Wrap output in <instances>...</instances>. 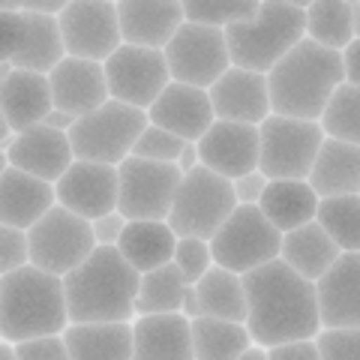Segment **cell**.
<instances>
[{
	"label": "cell",
	"instance_id": "obj_15",
	"mask_svg": "<svg viewBox=\"0 0 360 360\" xmlns=\"http://www.w3.org/2000/svg\"><path fill=\"white\" fill-rule=\"evenodd\" d=\"M66 54L105 63L123 45L120 15L115 0H72L58 15Z\"/></svg>",
	"mask_w": 360,
	"mask_h": 360
},
{
	"label": "cell",
	"instance_id": "obj_5",
	"mask_svg": "<svg viewBox=\"0 0 360 360\" xmlns=\"http://www.w3.org/2000/svg\"><path fill=\"white\" fill-rule=\"evenodd\" d=\"M231 63L252 72H270L274 66L307 39V9L288 0H264L258 15L225 27Z\"/></svg>",
	"mask_w": 360,
	"mask_h": 360
},
{
	"label": "cell",
	"instance_id": "obj_40",
	"mask_svg": "<svg viewBox=\"0 0 360 360\" xmlns=\"http://www.w3.org/2000/svg\"><path fill=\"white\" fill-rule=\"evenodd\" d=\"M174 264L180 267V274L186 276V283L195 285L198 279L213 267L210 240H201V238H180V240H177V252H174Z\"/></svg>",
	"mask_w": 360,
	"mask_h": 360
},
{
	"label": "cell",
	"instance_id": "obj_3",
	"mask_svg": "<svg viewBox=\"0 0 360 360\" xmlns=\"http://www.w3.org/2000/svg\"><path fill=\"white\" fill-rule=\"evenodd\" d=\"M267 84L274 115L321 120L330 96L345 84V58L307 37L267 72Z\"/></svg>",
	"mask_w": 360,
	"mask_h": 360
},
{
	"label": "cell",
	"instance_id": "obj_20",
	"mask_svg": "<svg viewBox=\"0 0 360 360\" xmlns=\"http://www.w3.org/2000/svg\"><path fill=\"white\" fill-rule=\"evenodd\" d=\"M54 108H63L75 117H84L90 111L103 108L111 99L105 63L99 60H82V58H66L49 72Z\"/></svg>",
	"mask_w": 360,
	"mask_h": 360
},
{
	"label": "cell",
	"instance_id": "obj_18",
	"mask_svg": "<svg viewBox=\"0 0 360 360\" xmlns=\"http://www.w3.org/2000/svg\"><path fill=\"white\" fill-rule=\"evenodd\" d=\"M201 165L229 180H238L262 165V127L238 120H217L198 139Z\"/></svg>",
	"mask_w": 360,
	"mask_h": 360
},
{
	"label": "cell",
	"instance_id": "obj_36",
	"mask_svg": "<svg viewBox=\"0 0 360 360\" xmlns=\"http://www.w3.org/2000/svg\"><path fill=\"white\" fill-rule=\"evenodd\" d=\"M315 219L342 246V252H360V195L321 198Z\"/></svg>",
	"mask_w": 360,
	"mask_h": 360
},
{
	"label": "cell",
	"instance_id": "obj_53",
	"mask_svg": "<svg viewBox=\"0 0 360 360\" xmlns=\"http://www.w3.org/2000/svg\"><path fill=\"white\" fill-rule=\"evenodd\" d=\"M352 4V21H354V39L360 37V0H348Z\"/></svg>",
	"mask_w": 360,
	"mask_h": 360
},
{
	"label": "cell",
	"instance_id": "obj_49",
	"mask_svg": "<svg viewBox=\"0 0 360 360\" xmlns=\"http://www.w3.org/2000/svg\"><path fill=\"white\" fill-rule=\"evenodd\" d=\"M75 123H78V117H75V115H70V111H63V108H51V115L45 117V127L60 129V132H72Z\"/></svg>",
	"mask_w": 360,
	"mask_h": 360
},
{
	"label": "cell",
	"instance_id": "obj_2",
	"mask_svg": "<svg viewBox=\"0 0 360 360\" xmlns=\"http://www.w3.org/2000/svg\"><path fill=\"white\" fill-rule=\"evenodd\" d=\"M72 324H120L135 321L141 274L117 246H96L72 274L63 276Z\"/></svg>",
	"mask_w": 360,
	"mask_h": 360
},
{
	"label": "cell",
	"instance_id": "obj_28",
	"mask_svg": "<svg viewBox=\"0 0 360 360\" xmlns=\"http://www.w3.org/2000/svg\"><path fill=\"white\" fill-rule=\"evenodd\" d=\"M177 240L180 238L168 219H129L117 250L139 274H148V270L174 262Z\"/></svg>",
	"mask_w": 360,
	"mask_h": 360
},
{
	"label": "cell",
	"instance_id": "obj_34",
	"mask_svg": "<svg viewBox=\"0 0 360 360\" xmlns=\"http://www.w3.org/2000/svg\"><path fill=\"white\" fill-rule=\"evenodd\" d=\"M186 276L180 267L162 264L156 270L141 274V288L139 300H135V312L139 315H162V312H184V297H186Z\"/></svg>",
	"mask_w": 360,
	"mask_h": 360
},
{
	"label": "cell",
	"instance_id": "obj_27",
	"mask_svg": "<svg viewBox=\"0 0 360 360\" xmlns=\"http://www.w3.org/2000/svg\"><path fill=\"white\" fill-rule=\"evenodd\" d=\"M340 255H342V246L330 238L328 229L319 219L283 234V252H279V258L288 267H295L300 276L312 279V283H319L340 262Z\"/></svg>",
	"mask_w": 360,
	"mask_h": 360
},
{
	"label": "cell",
	"instance_id": "obj_29",
	"mask_svg": "<svg viewBox=\"0 0 360 360\" xmlns=\"http://www.w3.org/2000/svg\"><path fill=\"white\" fill-rule=\"evenodd\" d=\"M309 184L321 198L360 195V144L328 139L312 165Z\"/></svg>",
	"mask_w": 360,
	"mask_h": 360
},
{
	"label": "cell",
	"instance_id": "obj_16",
	"mask_svg": "<svg viewBox=\"0 0 360 360\" xmlns=\"http://www.w3.org/2000/svg\"><path fill=\"white\" fill-rule=\"evenodd\" d=\"M54 189H58V205L94 222L120 205V168L108 162L75 160L54 184Z\"/></svg>",
	"mask_w": 360,
	"mask_h": 360
},
{
	"label": "cell",
	"instance_id": "obj_10",
	"mask_svg": "<svg viewBox=\"0 0 360 360\" xmlns=\"http://www.w3.org/2000/svg\"><path fill=\"white\" fill-rule=\"evenodd\" d=\"M27 240H30V264L58 276L72 274L96 250L94 222L66 210L63 205L45 213L27 231Z\"/></svg>",
	"mask_w": 360,
	"mask_h": 360
},
{
	"label": "cell",
	"instance_id": "obj_17",
	"mask_svg": "<svg viewBox=\"0 0 360 360\" xmlns=\"http://www.w3.org/2000/svg\"><path fill=\"white\" fill-rule=\"evenodd\" d=\"M0 150H4V165L21 168V172L49 180V184H58L66 174V168L75 162L70 132L51 129L45 123L9 135L0 141Z\"/></svg>",
	"mask_w": 360,
	"mask_h": 360
},
{
	"label": "cell",
	"instance_id": "obj_14",
	"mask_svg": "<svg viewBox=\"0 0 360 360\" xmlns=\"http://www.w3.org/2000/svg\"><path fill=\"white\" fill-rule=\"evenodd\" d=\"M105 78L111 99L148 111L160 99L162 90L172 84V70H168L162 49H144V45L123 42L105 60Z\"/></svg>",
	"mask_w": 360,
	"mask_h": 360
},
{
	"label": "cell",
	"instance_id": "obj_21",
	"mask_svg": "<svg viewBox=\"0 0 360 360\" xmlns=\"http://www.w3.org/2000/svg\"><path fill=\"white\" fill-rule=\"evenodd\" d=\"M148 117L156 127L180 135L184 141H198L217 123V111L210 103V90L172 82L148 108Z\"/></svg>",
	"mask_w": 360,
	"mask_h": 360
},
{
	"label": "cell",
	"instance_id": "obj_23",
	"mask_svg": "<svg viewBox=\"0 0 360 360\" xmlns=\"http://www.w3.org/2000/svg\"><path fill=\"white\" fill-rule=\"evenodd\" d=\"M132 360H195L193 319L184 312L139 315L132 321Z\"/></svg>",
	"mask_w": 360,
	"mask_h": 360
},
{
	"label": "cell",
	"instance_id": "obj_9",
	"mask_svg": "<svg viewBox=\"0 0 360 360\" xmlns=\"http://www.w3.org/2000/svg\"><path fill=\"white\" fill-rule=\"evenodd\" d=\"M328 141L319 120L270 115L262 123V172L270 180H309Z\"/></svg>",
	"mask_w": 360,
	"mask_h": 360
},
{
	"label": "cell",
	"instance_id": "obj_48",
	"mask_svg": "<svg viewBox=\"0 0 360 360\" xmlns=\"http://www.w3.org/2000/svg\"><path fill=\"white\" fill-rule=\"evenodd\" d=\"M342 58H345V82L360 87V37L342 51Z\"/></svg>",
	"mask_w": 360,
	"mask_h": 360
},
{
	"label": "cell",
	"instance_id": "obj_51",
	"mask_svg": "<svg viewBox=\"0 0 360 360\" xmlns=\"http://www.w3.org/2000/svg\"><path fill=\"white\" fill-rule=\"evenodd\" d=\"M184 315L186 319H201V300H198V291H195V285H189L186 288V297H184Z\"/></svg>",
	"mask_w": 360,
	"mask_h": 360
},
{
	"label": "cell",
	"instance_id": "obj_47",
	"mask_svg": "<svg viewBox=\"0 0 360 360\" xmlns=\"http://www.w3.org/2000/svg\"><path fill=\"white\" fill-rule=\"evenodd\" d=\"M72 0H0V13H45L60 15Z\"/></svg>",
	"mask_w": 360,
	"mask_h": 360
},
{
	"label": "cell",
	"instance_id": "obj_1",
	"mask_svg": "<svg viewBox=\"0 0 360 360\" xmlns=\"http://www.w3.org/2000/svg\"><path fill=\"white\" fill-rule=\"evenodd\" d=\"M243 285L250 300L246 328L255 345L274 348L295 340H315L321 333L315 283L300 276L283 258L243 274Z\"/></svg>",
	"mask_w": 360,
	"mask_h": 360
},
{
	"label": "cell",
	"instance_id": "obj_41",
	"mask_svg": "<svg viewBox=\"0 0 360 360\" xmlns=\"http://www.w3.org/2000/svg\"><path fill=\"white\" fill-rule=\"evenodd\" d=\"M321 360H360V328H321Z\"/></svg>",
	"mask_w": 360,
	"mask_h": 360
},
{
	"label": "cell",
	"instance_id": "obj_30",
	"mask_svg": "<svg viewBox=\"0 0 360 360\" xmlns=\"http://www.w3.org/2000/svg\"><path fill=\"white\" fill-rule=\"evenodd\" d=\"M319 205L321 195L312 189L309 180H270L258 207L279 231L288 234L319 217Z\"/></svg>",
	"mask_w": 360,
	"mask_h": 360
},
{
	"label": "cell",
	"instance_id": "obj_24",
	"mask_svg": "<svg viewBox=\"0 0 360 360\" xmlns=\"http://www.w3.org/2000/svg\"><path fill=\"white\" fill-rule=\"evenodd\" d=\"M51 207H58V189L21 168L4 165L0 172V225L30 231Z\"/></svg>",
	"mask_w": 360,
	"mask_h": 360
},
{
	"label": "cell",
	"instance_id": "obj_39",
	"mask_svg": "<svg viewBox=\"0 0 360 360\" xmlns=\"http://www.w3.org/2000/svg\"><path fill=\"white\" fill-rule=\"evenodd\" d=\"M186 141L180 139V135L168 132L162 127H156L150 123L148 129L141 132V139L135 141V150L132 156H141V160H156V162H177L180 153H184Z\"/></svg>",
	"mask_w": 360,
	"mask_h": 360
},
{
	"label": "cell",
	"instance_id": "obj_22",
	"mask_svg": "<svg viewBox=\"0 0 360 360\" xmlns=\"http://www.w3.org/2000/svg\"><path fill=\"white\" fill-rule=\"evenodd\" d=\"M210 103H213V111H217V120H238V123L262 127L274 115L267 75L243 70V66H231L210 87Z\"/></svg>",
	"mask_w": 360,
	"mask_h": 360
},
{
	"label": "cell",
	"instance_id": "obj_31",
	"mask_svg": "<svg viewBox=\"0 0 360 360\" xmlns=\"http://www.w3.org/2000/svg\"><path fill=\"white\" fill-rule=\"evenodd\" d=\"M70 360H132V321L70 324L63 330Z\"/></svg>",
	"mask_w": 360,
	"mask_h": 360
},
{
	"label": "cell",
	"instance_id": "obj_46",
	"mask_svg": "<svg viewBox=\"0 0 360 360\" xmlns=\"http://www.w3.org/2000/svg\"><path fill=\"white\" fill-rule=\"evenodd\" d=\"M270 360H321V348L315 340H295L267 348Z\"/></svg>",
	"mask_w": 360,
	"mask_h": 360
},
{
	"label": "cell",
	"instance_id": "obj_37",
	"mask_svg": "<svg viewBox=\"0 0 360 360\" xmlns=\"http://www.w3.org/2000/svg\"><path fill=\"white\" fill-rule=\"evenodd\" d=\"M319 123L324 127L328 139L360 144V87L348 82L340 84V90L330 96Z\"/></svg>",
	"mask_w": 360,
	"mask_h": 360
},
{
	"label": "cell",
	"instance_id": "obj_50",
	"mask_svg": "<svg viewBox=\"0 0 360 360\" xmlns=\"http://www.w3.org/2000/svg\"><path fill=\"white\" fill-rule=\"evenodd\" d=\"M201 165V153H198V141H186V148H184V153H180V160H177V168L184 174H189L193 168H198Z\"/></svg>",
	"mask_w": 360,
	"mask_h": 360
},
{
	"label": "cell",
	"instance_id": "obj_4",
	"mask_svg": "<svg viewBox=\"0 0 360 360\" xmlns=\"http://www.w3.org/2000/svg\"><path fill=\"white\" fill-rule=\"evenodd\" d=\"M70 324L63 276L37 264L0 276V340L25 342L63 333Z\"/></svg>",
	"mask_w": 360,
	"mask_h": 360
},
{
	"label": "cell",
	"instance_id": "obj_25",
	"mask_svg": "<svg viewBox=\"0 0 360 360\" xmlns=\"http://www.w3.org/2000/svg\"><path fill=\"white\" fill-rule=\"evenodd\" d=\"M117 15L123 42L144 49H165L186 21L180 0H117Z\"/></svg>",
	"mask_w": 360,
	"mask_h": 360
},
{
	"label": "cell",
	"instance_id": "obj_56",
	"mask_svg": "<svg viewBox=\"0 0 360 360\" xmlns=\"http://www.w3.org/2000/svg\"><path fill=\"white\" fill-rule=\"evenodd\" d=\"M262 4H264V0H262Z\"/></svg>",
	"mask_w": 360,
	"mask_h": 360
},
{
	"label": "cell",
	"instance_id": "obj_35",
	"mask_svg": "<svg viewBox=\"0 0 360 360\" xmlns=\"http://www.w3.org/2000/svg\"><path fill=\"white\" fill-rule=\"evenodd\" d=\"M307 37L324 49L345 51L354 42V21L348 0H315L307 6Z\"/></svg>",
	"mask_w": 360,
	"mask_h": 360
},
{
	"label": "cell",
	"instance_id": "obj_12",
	"mask_svg": "<svg viewBox=\"0 0 360 360\" xmlns=\"http://www.w3.org/2000/svg\"><path fill=\"white\" fill-rule=\"evenodd\" d=\"M120 205L127 219H168L184 172L177 162H156L127 156L120 165Z\"/></svg>",
	"mask_w": 360,
	"mask_h": 360
},
{
	"label": "cell",
	"instance_id": "obj_11",
	"mask_svg": "<svg viewBox=\"0 0 360 360\" xmlns=\"http://www.w3.org/2000/svg\"><path fill=\"white\" fill-rule=\"evenodd\" d=\"M162 51L168 70H172V82L195 84L205 90H210L234 66L225 30L195 25V21H184V27L174 33V39Z\"/></svg>",
	"mask_w": 360,
	"mask_h": 360
},
{
	"label": "cell",
	"instance_id": "obj_8",
	"mask_svg": "<svg viewBox=\"0 0 360 360\" xmlns=\"http://www.w3.org/2000/svg\"><path fill=\"white\" fill-rule=\"evenodd\" d=\"M213 264L234 274H250L283 252V231L264 217L258 205H238L222 229L210 238Z\"/></svg>",
	"mask_w": 360,
	"mask_h": 360
},
{
	"label": "cell",
	"instance_id": "obj_54",
	"mask_svg": "<svg viewBox=\"0 0 360 360\" xmlns=\"http://www.w3.org/2000/svg\"><path fill=\"white\" fill-rule=\"evenodd\" d=\"M0 360H18L13 342H6V340H4V345H0Z\"/></svg>",
	"mask_w": 360,
	"mask_h": 360
},
{
	"label": "cell",
	"instance_id": "obj_57",
	"mask_svg": "<svg viewBox=\"0 0 360 360\" xmlns=\"http://www.w3.org/2000/svg\"><path fill=\"white\" fill-rule=\"evenodd\" d=\"M115 4H117V0H115Z\"/></svg>",
	"mask_w": 360,
	"mask_h": 360
},
{
	"label": "cell",
	"instance_id": "obj_45",
	"mask_svg": "<svg viewBox=\"0 0 360 360\" xmlns=\"http://www.w3.org/2000/svg\"><path fill=\"white\" fill-rule=\"evenodd\" d=\"M127 217L120 210H111L105 217L94 219V238H96V246H117L120 238H123V229H127Z\"/></svg>",
	"mask_w": 360,
	"mask_h": 360
},
{
	"label": "cell",
	"instance_id": "obj_7",
	"mask_svg": "<svg viewBox=\"0 0 360 360\" xmlns=\"http://www.w3.org/2000/svg\"><path fill=\"white\" fill-rule=\"evenodd\" d=\"M234 210H238L234 180L198 165L180 180L168 225L177 231V238L210 240Z\"/></svg>",
	"mask_w": 360,
	"mask_h": 360
},
{
	"label": "cell",
	"instance_id": "obj_42",
	"mask_svg": "<svg viewBox=\"0 0 360 360\" xmlns=\"http://www.w3.org/2000/svg\"><path fill=\"white\" fill-rule=\"evenodd\" d=\"M30 264V240L27 231L13 229V225H0V276L13 274Z\"/></svg>",
	"mask_w": 360,
	"mask_h": 360
},
{
	"label": "cell",
	"instance_id": "obj_44",
	"mask_svg": "<svg viewBox=\"0 0 360 360\" xmlns=\"http://www.w3.org/2000/svg\"><path fill=\"white\" fill-rule=\"evenodd\" d=\"M267 184H270V177L262 172V168L238 177V180H234V195H238V205H262Z\"/></svg>",
	"mask_w": 360,
	"mask_h": 360
},
{
	"label": "cell",
	"instance_id": "obj_38",
	"mask_svg": "<svg viewBox=\"0 0 360 360\" xmlns=\"http://www.w3.org/2000/svg\"><path fill=\"white\" fill-rule=\"evenodd\" d=\"M186 21L210 27H231L238 21H250L258 15L262 0H180Z\"/></svg>",
	"mask_w": 360,
	"mask_h": 360
},
{
	"label": "cell",
	"instance_id": "obj_19",
	"mask_svg": "<svg viewBox=\"0 0 360 360\" xmlns=\"http://www.w3.org/2000/svg\"><path fill=\"white\" fill-rule=\"evenodd\" d=\"M51 108L54 96L49 75L13 70L0 82V129H4V139L45 123Z\"/></svg>",
	"mask_w": 360,
	"mask_h": 360
},
{
	"label": "cell",
	"instance_id": "obj_55",
	"mask_svg": "<svg viewBox=\"0 0 360 360\" xmlns=\"http://www.w3.org/2000/svg\"><path fill=\"white\" fill-rule=\"evenodd\" d=\"M288 4H295V6H300V9H307V6L315 4V0H288Z\"/></svg>",
	"mask_w": 360,
	"mask_h": 360
},
{
	"label": "cell",
	"instance_id": "obj_33",
	"mask_svg": "<svg viewBox=\"0 0 360 360\" xmlns=\"http://www.w3.org/2000/svg\"><path fill=\"white\" fill-rule=\"evenodd\" d=\"M195 360H243L255 345L252 333L240 321H225L213 315H201L193 321Z\"/></svg>",
	"mask_w": 360,
	"mask_h": 360
},
{
	"label": "cell",
	"instance_id": "obj_26",
	"mask_svg": "<svg viewBox=\"0 0 360 360\" xmlns=\"http://www.w3.org/2000/svg\"><path fill=\"white\" fill-rule=\"evenodd\" d=\"M315 291L321 328H360V252H342Z\"/></svg>",
	"mask_w": 360,
	"mask_h": 360
},
{
	"label": "cell",
	"instance_id": "obj_43",
	"mask_svg": "<svg viewBox=\"0 0 360 360\" xmlns=\"http://www.w3.org/2000/svg\"><path fill=\"white\" fill-rule=\"evenodd\" d=\"M18 360H70V345H66L63 333L37 336V340L13 342Z\"/></svg>",
	"mask_w": 360,
	"mask_h": 360
},
{
	"label": "cell",
	"instance_id": "obj_52",
	"mask_svg": "<svg viewBox=\"0 0 360 360\" xmlns=\"http://www.w3.org/2000/svg\"><path fill=\"white\" fill-rule=\"evenodd\" d=\"M243 360H270V357H267V348H262V345H252L250 352L243 354Z\"/></svg>",
	"mask_w": 360,
	"mask_h": 360
},
{
	"label": "cell",
	"instance_id": "obj_32",
	"mask_svg": "<svg viewBox=\"0 0 360 360\" xmlns=\"http://www.w3.org/2000/svg\"><path fill=\"white\" fill-rule=\"evenodd\" d=\"M195 291H198V300H201V315H213V319L246 324L250 300H246V285H243L240 274L213 264L195 283Z\"/></svg>",
	"mask_w": 360,
	"mask_h": 360
},
{
	"label": "cell",
	"instance_id": "obj_6",
	"mask_svg": "<svg viewBox=\"0 0 360 360\" xmlns=\"http://www.w3.org/2000/svg\"><path fill=\"white\" fill-rule=\"evenodd\" d=\"M150 127V117L144 108L127 105L120 99H108L103 108L78 117L70 132L75 160L90 162H108L120 165L127 156H132L135 141Z\"/></svg>",
	"mask_w": 360,
	"mask_h": 360
},
{
	"label": "cell",
	"instance_id": "obj_13",
	"mask_svg": "<svg viewBox=\"0 0 360 360\" xmlns=\"http://www.w3.org/2000/svg\"><path fill=\"white\" fill-rule=\"evenodd\" d=\"M0 21H4V60H9L15 70L49 75L66 58L58 15L0 13Z\"/></svg>",
	"mask_w": 360,
	"mask_h": 360
}]
</instances>
